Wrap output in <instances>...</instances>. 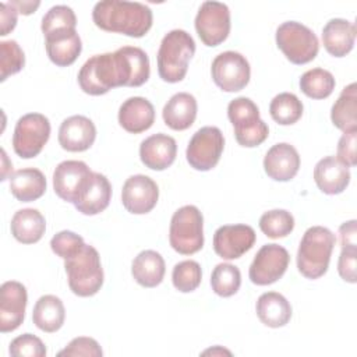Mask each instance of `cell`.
Instances as JSON below:
<instances>
[{
  "label": "cell",
  "mask_w": 357,
  "mask_h": 357,
  "mask_svg": "<svg viewBox=\"0 0 357 357\" xmlns=\"http://www.w3.org/2000/svg\"><path fill=\"white\" fill-rule=\"evenodd\" d=\"M84 244H85L84 238L79 234H77L74 231H70V230L59 231L50 240L52 251L63 259L75 254Z\"/></svg>",
  "instance_id": "cell-42"
},
{
  "label": "cell",
  "mask_w": 357,
  "mask_h": 357,
  "mask_svg": "<svg viewBox=\"0 0 357 357\" xmlns=\"http://www.w3.org/2000/svg\"><path fill=\"white\" fill-rule=\"evenodd\" d=\"M225 138L218 127L206 126L199 128L188 142L185 158L190 166L199 172L213 169L223 152Z\"/></svg>",
  "instance_id": "cell-10"
},
{
  "label": "cell",
  "mask_w": 357,
  "mask_h": 357,
  "mask_svg": "<svg viewBox=\"0 0 357 357\" xmlns=\"http://www.w3.org/2000/svg\"><path fill=\"white\" fill-rule=\"evenodd\" d=\"M301 100L290 92H282L276 95L269 105L271 117L280 126H291L297 123L303 116Z\"/></svg>",
  "instance_id": "cell-35"
},
{
  "label": "cell",
  "mask_w": 357,
  "mask_h": 357,
  "mask_svg": "<svg viewBox=\"0 0 357 357\" xmlns=\"http://www.w3.org/2000/svg\"><path fill=\"white\" fill-rule=\"evenodd\" d=\"M103 354L99 343L86 336L74 337L63 350L59 351V356H68V357H100Z\"/></svg>",
  "instance_id": "cell-43"
},
{
  "label": "cell",
  "mask_w": 357,
  "mask_h": 357,
  "mask_svg": "<svg viewBox=\"0 0 357 357\" xmlns=\"http://www.w3.org/2000/svg\"><path fill=\"white\" fill-rule=\"evenodd\" d=\"M300 169L297 149L287 144H275L264 158V170L275 181H290Z\"/></svg>",
  "instance_id": "cell-20"
},
{
  "label": "cell",
  "mask_w": 357,
  "mask_h": 357,
  "mask_svg": "<svg viewBox=\"0 0 357 357\" xmlns=\"http://www.w3.org/2000/svg\"><path fill=\"white\" fill-rule=\"evenodd\" d=\"M202 354H212V356H215V354H227V356H230L231 353H230L229 350H226V349H222L220 346H216V347H213V349L205 350Z\"/></svg>",
  "instance_id": "cell-49"
},
{
  "label": "cell",
  "mask_w": 357,
  "mask_h": 357,
  "mask_svg": "<svg viewBox=\"0 0 357 357\" xmlns=\"http://www.w3.org/2000/svg\"><path fill=\"white\" fill-rule=\"evenodd\" d=\"M331 120L336 128L343 132L357 131V85L351 82L344 86L333 103Z\"/></svg>",
  "instance_id": "cell-33"
},
{
  "label": "cell",
  "mask_w": 357,
  "mask_h": 357,
  "mask_svg": "<svg viewBox=\"0 0 357 357\" xmlns=\"http://www.w3.org/2000/svg\"><path fill=\"white\" fill-rule=\"evenodd\" d=\"M121 66L116 53L95 54L78 71L79 88L92 96L107 93L110 89L124 86Z\"/></svg>",
  "instance_id": "cell-5"
},
{
  "label": "cell",
  "mask_w": 357,
  "mask_h": 357,
  "mask_svg": "<svg viewBox=\"0 0 357 357\" xmlns=\"http://www.w3.org/2000/svg\"><path fill=\"white\" fill-rule=\"evenodd\" d=\"M66 319V310L63 301L53 296L45 294L38 298L32 311V321L43 332H57Z\"/></svg>",
  "instance_id": "cell-32"
},
{
  "label": "cell",
  "mask_w": 357,
  "mask_h": 357,
  "mask_svg": "<svg viewBox=\"0 0 357 357\" xmlns=\"http://www.w3.org/2000/svg\"><path fill=\"white\" fill-rule=\"evenodd\" d=\"M8 184L14 198L21 202L36 201L46 191V177L35 167H25L11 173Z\"/></svg>",
  "instance_id": "cell-26"
},
{
  "label": "cell",
  "mask_w": 357,
  "mask_h": 357,
  "mask_svg": "<svg viewBox=\"0 0 357 357\" xmlns=\"http://www.w3.org/2000/svg\"><path fill=\"white\" fill-rule=\"evenodd\" d=\"M158 184L145 174H134L126 180L121 190L123 206L134 215L151 212L158 202Z\"/></svg>",
  "instance_id": "cell-15"
},
{
  "label": "cell",
  "mask_w": 357,
  "mask_h": 357,
  "mask_svg": "<svg viewBox=\"0 0 357 357\" xmlns=\"http://www.w3.org/2000/svg\"><path fill=\"white\" fill-rule=\"evenodd\" d=\"M213 82L225 92H238L250 82L251 68L247 59L233 50L218 54L211 67Z\"/></svg>",
  "instance_id": "cell-12"
},
{
  "label": "cell",
  "mask_w": 357,
  "mask_h": 357,
  "mask_svg": "<svg viewBox=\"0 0 357 357\" xmlns=\"http://www.w3.org/2000/svg\"><path fill=\"white\" fill-rule=\"evenodd\" d=\"M93 172L82 160H64L53 172V188L59 198L75 204Z\"/></svg>",
  "instance_id": "cell-14"
},
{
  "label": "cell",
  "mask_w": 357,
  "mask_h": 357,
  "mask_svg": "<svg viewBox=\"0 0 357 357\" xmlns=\"http://www.w3.org/2000/svg\"><path fill=\"white\" fill-rule=\"evenodd\" d=\"M11 6L15 7V10L24 15H29L35 13V10L40 6L39 1H8Z\"/></svg>",
  "instance_id": "cell-48"
},
{
  "label": "cell",
  "mask_w": 357,
  "mask_h": 357,
  "mask_svg": "<svg viewBox=\"0 0 357 357\" xmlns=\"http://www.w3.org/2000/svg\"><path fill=\"white\" fill-rule=\"evenodd\" d=\"M290 262L287 250L279 244L262 245L254 257L248 269L250 280L258 286H268L279 280Z\"/></svg>",
  "instance_id": "cell-13"
},
{
  "label": "cell",
  "mask_w": 357,
  "mask_h": 357,
  "mask_svg": "<svg viewBox=\"0 0 357 357\" xmlns=\"http://www.w3.org/2000/svg\"><path fill=\"white\" fill-rule=\"evenodd\" d=\"M17 15L18 11L14 6L10 3H0V22H1V31L0 35L6 36L8 35L17 25Z\"/></svg>",
  "instance_id": "cell-46"
},
{
  "label": "cell",
  "mask_w": 357,
  "mask_h": 357,
  "mask_svg": "<svg viewBox=\"0 0 357 357\" xmlns=\"http://www.w3.org/2000/svg\"><path fill=\"white\" fill-rule=\"evenodd\" d=\"M176 139L167 134L158 132L145 138L139 145V159L151 170H165L176 159Z\"/></svg>",
  "instance_id": "cell-19"
},
{
  "label": "cell",
  "mask_w": 357,
  "mask_h": 357,
  "mask_svg": "<svg viewBox=\"0 0 357 357\" xmlns=\"http://www.w3.org/2000/svg\"><path fill=\"white\" fill-rule=\"evenodd\" d=\"M197 100L188 92L174 93L163 107L162 116L165 124L176 131L190 128L197 117Z\"/></svg>",
  "instance_id": "cell-25"
},
{
  "label": "cell",
  "mask_w": 357,
  "mask_h": 357,
  "mask_svg": "<svg viewBox=\"0 0 357 357\" xmlns=\"http://www.w3.org/2000/svg\"><path fill=\"white\" fill-rule=\"evenodd\" d=\"M276 45L293 64H307L312 61L319 50L317 35L297 21H286L276 29Z\"/></svg>",
  "instance_id": "cell-8"
},
{
  "label": "cell",
  "mask_w": 357,
  "mask_h": 357,
  "mask_svg": "<svg viewBox=\"0 0 357 357\" xmlns=\"http://www.w3.org/2000/svg\"><path fill=\"white\" fill-rule=\"evenodd\" d=\"M112 198V185L105 174L93 172L84 191L74 204L75 209L82 215L93 216L103 212Z\"/></svg>",
  "instance_id": "cell-23"
},
{
  "label": "cell",
  "mask_w": 357,
  "mask_h": 357,
  "mask_svg": "<svg viewBox=\"0 0 357 357\" xmlns=\"http://www.w3.org/2000/svg\"><path fill=\"white\" fill-rule=\"evenodd\" d=\"M241 284L240 269L231 264H218L211 275L212 290L220 297L236 294Z\"/></svg>",
  "instance_id": "cell-37"
},
{
  "label": "cell",
  "mask_w": 357,
  "mask_h": 357,
  "mask_svg": "<svg viewBox=\"0 0 357 357\" xmlns=\"http://www.w3.org/2000/svg\"><path fill=\"white\" fill-rule=\"evenodd\" d=\"M356 259L357 248H342L337 261V272L344 282L356 283Z\"/></svg>",
  "instance_id": "cell-45"
},
{
  "label": "cell",
  "mask_w": 357,
  "mask_h": 357,
  "mask_svg": "<svg viewBox=\"0 0 357 357\" xmlns=\"http://www.w3.org/2000/svg\"><path fill=\"white\" fill-rule=\"evenodd\" d=\"M166 272L163 257L153 251H141L132 261L131 275L134 280L142 287H156L162 283Z\"/></svg>",
  "instance_id": "cell-31"
},
{
  "label": "cell",
  "mask_w": 357,
  "mask_h": 357,
  "mask_svg": "<svg viewBox=\"0 0 357 357\" xmlns=\"http://www.w3.org/2000/svg\"><path fill=\"white\" fill-rule=\"evenodd\" d=\"M50 137V121L40 113H28L18 119L14 134V152L22 159H31L40 153Z\"/></svg>",
  "instance_id": "cell-9"
},
{
  "label": "cell",
  "mask_w": 357,
  "mask_h": 357,
  "mask_svg": "<svg viewBox=\"0 0 357 357\" xmlns=\"http://www.w3.org/2000/svg\"><path fill=\"white\" fill-rule=\"evenodd\" d=\"M336 81L332 73L324 68H312L300 77L301 92L311 99H325L335 89Z\"/></svg>",
  "instance_id": "cell-34"
},
{
  "label": "cell",
  "mask_w": 357,
  "mask_h": 357,
  "mask_svg": "<svg viewBox=\"0 0 357 357\" xmlns=\"http://www.w3.org/2000/svg\"><path fill=\"white\" fill-rule=\"evenodd\" d=\"M195 31L209 47L219 46L230 33V10L219 1H204L195 17Z\"/></svg>",
  "instance_id": "cell-11"
},
{
  "label": "cell",
  "mask_w": 357,
  "mask_h": 357,
  "mask_svg": "<svg viewBox=\"0 0 357 357\" xmlns=\"http://www.w3.org/2000/svg\"><path fill=\"white\" fill-rule=\"evenodd\" d=\"M46 53L50 61L59 67L71 66L82 50L81 38L77 31H67L45 38Z\"/></svg>",
  "instance_id": "cell-28"
},
{
  "label": "cell",
  "mask_w": 357,
  "mask_h": 357,
  "mask_svg": "<svg viewBox=\"0 0 357 357\" xmlns=\"http://www.w3.org/2000/svg\"><path fill=\"white\" fill-rule=\"evenodd\" d=\"M314 180L324 194H340L350 183V170L337 158L325 156L314 167Z\"/></svg>",
  "instance_id": "cell-22"
},
{
  "label": "cell",
  "mask_w": 357,
  "mask_h": 357,
  "mask_svg": "<svg viewBox=\"0 0 357 357\" xmlns=\"http://www.w3.org/2000/svg\"><path fill=\"white\" fill-rule=\"evenodd\" d=\"M95 25L106 32H116L131 38H142L152 26V11L138 1L105 0L92 10Z\"/></svg>",
  "instance_id": "cell-1"
},
{
  "label": "cell",
  "mask_w": 357,
  "mask_h": 357,
  "mask_svg": "<svg viewBox=\"0 0 357 357\" xmlns=\"http://www.w3.org/2000/svg\"><path fill=\"white\" fill-rule=\"evenodd\" d=\"M121 63L124 85L126 86H141L144 85L151 74L148 54L137 46H123L116 50Z\"/></svg>",
  "instance_id": "cell-27"
},
{
  "label": "cell",
  "mask_w": 357,
  "mask_h": 357,
  "mask_svg": "<svg viewBox=\"0 0 357 357\" xmlns=\"http://www.w3.org/2000/svg\"><path fill=\"white\" fill-rule=\"evenodd\" d=\"M227 116L233 124L236 141L241 146L254 148L268 138L269 128L259 117L258 106L250 98L233 99L227 106Z\"/></svg>",
  "instance_id": "cell-6"
},
{
  "label": "cell",
  "mask_w": 357,
  "mask_h": 357,
  "mask_svg": "<svg viewBox=\"0 0 357 357\" xmlns=\"http://www.w3.org/2000/svg\"><path fill=\"white\" fill-rule=\"evenodd\" d=\"M259 229L269 238H283L294 229V218L286 209H272L259 218Z\"/></svg>",
  "instance_id": "cell-38"
},
{
  "label": "cell",
  "mask_w": 357,
  "mask_h": 357,
  "mask_svg": "<svg viewBox=\"0 0 357 357\" xmlns=\"http://www.w3.org/2000/svg\"><path fill=\"white\" fill-rule=\"evenodd\" d=\"M10 229L17 241L22 244H33L43 237L46 220L38 209L25 208L14 213Z\"/></svg>",
  "instance_id": "cell-30"
},
{
  "label": "cell",
  "mask_w": 357,
  "mask_h": 357,
  "mask_svg": "<svg viewBox=\"0 0 357 357\" xmlns=\"http://www.w3.org/2000/svg\"><path fill=\"white\" fill-rule=\"evenodd\" d=\"M26 289L17 280H7L0 287V332L15 331L25 318Z\"/></svg>",
  "instance_id": "cell-17"
},
{
  "label": "cell",
  "mask_w": 357,
  "mask_h": 357,
  "mask_svg": "<svg viewBox=\"0 0 357 357\" xmlns=\"http://www.w3.org/2000/svg\"><path fill=\"white\" fill-rule=\"evenodd\" d=\"M335 241V234L324 226L307 229L297 250L298 272L307 279L324 276L329 266Z\"/></svg>",
  "instance_id": "cell-3"
},
{
  "label": "cell",
  "mask_w": 357,
  "mask_h": 357,
  "mask_svg": "<svg viewBox=\"0 0 357 357\" xmlns=\"http://www.w3.org/2000/svg\"><path fill=\"white\" fill-rule=\"evenodd\" d=\"M96 138L93 121L85 116L75 114L63 120L59 128V144L68 152H84L89 149Z\"/></svg>",
  "instance_id": "cell-18"
},
{
  "label": "cell",
  "mask_w": 357,
  "mask_h": 357,
  "mask_svg": "<svg viewBox=\"0 0 357 357\" xmlns=\"http://www.w3.org/2000/svg\"><path fill=\"white\" fill-rule=\"evenodd\" d=\"M155 123L153 105L142 98L132 96L124 100L119 109V124L131 134H139L152 127Z\"/></svg>",
  "instance_id": "cell-21"
},
{
  "label": "cell",
  "mask_w": 357,
  "mask_h": 357,
  "mask_svg": "<svg viewBox=\"0 0 357 357\" xmlns=\"http://www.w3.org/2000/svg\"><path fill=\"white\" fill-rule=\"evenodd\" d=\"M195 53L192 36L183 29L167 32L158 50V73L165 82H180L184 79L188 63Z\"/></svg>",
  "instance_id": "cell-2"
},
{
  "label": "cell",
  "mask_w": 357,
  "mask_h": 357,
  "mask_svg": "<svg viewBox=\"0 0 357 357\" xmlns=\"http://www.w3.org/2000/svg\"><path fill=\"white\" fill-rule=\"evenodd\" d=\"M356 142H357V131L343 132V135L337 142V159L347 167H353L357 163Z\"/></svg>",
  "instance_id": "cell-44"
},
{
  "label": "cell",
  "mask_w": 357,
  "mask_h": 357,
  "mask_svg": "<svg viewBox=\"0 0 357 357\" xmlns=\"http://www.w3.org/2000/svg\"><path fill=\"white\" fill-rule=\"evenodd\" d=\"M8 353L14 357H43L46 356V347L38 336L24 333L11 340Z\"/></svg>",
  "instance_id": "cell-41"
},
{
  "label": "cell",
  "mask_w": 357,
  "mask_h": 357,
  "mask_svg": "<svg viewBox=\"0 0 357 357\" xmlns=\"http://www.w3.org/2000/svg\"><path fill=\"white\" fill-rule=\"evenodd\" d=\"M257 315L269 328L284 326L291 318V305L287 298L276 291H266L257 300Z\"/></svg>",
  "instance_id": "cell-29"
},
{
  "label": "cell",
  "mask_w": 357,
  "mask_h": 357,
  "mask_svg": "<svg viewBox=\"0 0 357 357\" xmlns=\"http://www.w3.org/2000/svg\"><path fill=\"white\" fill-rule=\"evenodd\" d=\"M339 237L342 248H357L356 243V220L344 222L339 227Z\"/></svg>",
  "instance_id": "cell-47"
},
{
  "label": "cell",
  "mask_w": 357,
  "mask_h": 357,
  "mask_svg": "<svg viewBox=\"0 0 357 357\" xmlns=\"http://www.w3.org/2000/svg\"><path fill=\"white\" fill-rule=\"evenodd\" d=\"M169 241L181 255H191L204 247V216L194 205L178 208L170 220Z\"/></svg>",
  "instance_id": "cell-7"
},
{
  "label": "cell",
  "mask_w": 357,
  "mask_h": 357,
  "mask_svg": "<svg viewBox=\"0 0 357 357\" xmlns=\"http://www.w3.org/2000/svg\"><path fill=\"white\" fill-rule=\"evenodd\" d=\"M25 66V56L15 40L0 42V81L20 73Z\"/></svg>",
  "instance_id": "cell-40"
},
{
  "label": "cell",
  "mask_w": 357,
  "mask_h": 357,
  "mask_svg": "<svg viewBox=\"0 0 357 357\" xmlns=\"http://www.w3.org/2000/svg\"><path fill=\"white\" fill-rule=\"evenodd\" d=\"M202 279L201 265L197 261L185 259L174 265L172 272L173 286L181 293L194 291Z\"/></svg>",
  "instance_id": "cell-39"
},
{
  "label": "cell",
  "mask_w": 357,
  "mask_h": 357,
  "mask_svg": "<svg viewBox=\"0 0 357 357\" xmlns=\"http://www.w3.org/2000/svg\"><path fill=\"white\" fill-rule=\"evenodd\" d=\"M77 26V17L71 7L68 6H53L42 18L40 29L45 35V38L67 32V31H75Z\"/></svg>",
  "instance_id": "cell-36"
},
{
  "label": "cell",
  "mask_w": 357,
  "mask_h": 357,
  "mask_svg": "<svg viewBox=\"0 0 357 357\" xmlns=\"http://www.w3.org/2000/svg\"><path fill=\"white\" fill-rule=\"evenodd\" d=\"M70 290L79 297L96 294L103 284V268L95 247L84 244L75 254L64 259Z\"/></svg>",
  "instance_id": "cell-4"
},
{
  "label": "cell",
  "mask_w": 357,
  "mask_h": 357,
  "mask_svg": "<svg viewBox=\"0 0 357 357\" xmlns=\"http://www.w3.org/2000/svg\"><path fill=\"white\" fill-rule=\"evenodd\" d=\"M356 32L353 22L343 18H332L322 29L324 47L333 57H344L354 46Z\"/></svg>",
  "instance_id": "cell-24"
},
{
  "label": "cell",
  "mask_w": 357,
  "mask_h": 357,
  "mask_svg": "<svg viewBox=\"0 0 357 357\" xmlns=\"http://www.w3.org/2000/svg\"><path fill=\"white\" fill-rule=\"evenodd\" d=\"M257 234L248 225H225L213 234V250L223 259H237L250 251Z\"/></svg>",
  "instance_id": "cell-16"
}]
</instances>
